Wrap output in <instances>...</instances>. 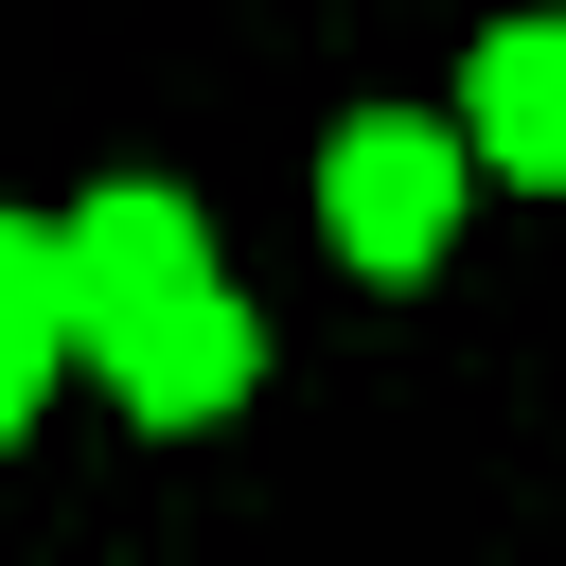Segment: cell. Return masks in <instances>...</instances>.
I'll return each instance as SVG.
<instances>
[{
	"instance_id": "cell-2",
	"label": "cell",
	"mask_w": 566,
	"mask_h": 566,
	"mask_svg": "<svg viewBox=\"0 0 566 566\" xmlns=\"http://www.w3.org/2000/svg\"><path fill=\"white\" fill-rule=\"evenodd\" d=\"M71 354L124 389V424H212V407L248 389V301H230V283H195V301H124V318H88Z\"/></svg>"
},
{
	"instance_id": "cell-4",
	"label": "cell",
	"mask_w": 566,
	"mask_h": 566,
	"mask_svg": "<svg viewBox=\"0 0 566 566\" xmlns=\"http://www.w3.org/2000/svg\"><path fill=\"white\" fill-rule=\"evenodd\" d=\"M460 159H513L566 195V18H495L460 53Z\"/></svg>"
},
{
	"instance_id": "cell-1",
	"label": "cell",
	"mask_w": 566,
	"mask_h": 566,
	"mask_svg": "<svg viewBox=\"0 0 566 566\" xmlns=\"http://www.w3.org/2000/svg\"><path fill=\"white\" fill-rule=\"evenodd\" d=\"M318 230H336L371 283H424L442 230H460V124H424V106H354V124L318 142Z\"/></svg>"
},
{
	"instance_id": "cell-5",
	"label": "cell",
	"mask_w": 566,
	"mask_h": 566,
	"mask_svg": "<svg viewBox=\"0 0 566 566\" xmlns=\"http://www.w3.org/2000/svg\"><path fill=\"white\" fill-rule=\"evenodd\" d=\"M53 354H71V248H53V212H0V442L35 424Z\"/></svg>"
},
{
	"instance_id": "cell-3",
	"label": "cell",
	"mask_w": 566,
	"mask_h": 566,
	"mask_svg": "<svg viewBox=\"0 0 566 566\" xmlns=\"http://www.w3.org/2000/svg\"><path fill=\"white\" fill-rule=\"evenodd\" d=\"M53 248H71V336L124 318V301H195V283H212L195 195H159V177H106L88 212H53Z\"/></svg>"
}]
</instances>
